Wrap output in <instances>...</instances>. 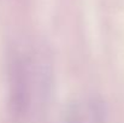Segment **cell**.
<instances>
[{
	"label": "cell",
	"instance_id": "cell-1",
	"mask_svg": "<svg viewBox=\"0 0 124 123\" xmlns=\"http://www.w3.org/2000/svg\"><path fill=\"white\" fill-rule=\"evenodd\" d=\"M63 123H105L104 105L95 98L78 99L68 106Z\"/></svg>",
	"mask_w": 124,
	"mask_h": 123
}]
</instances>
